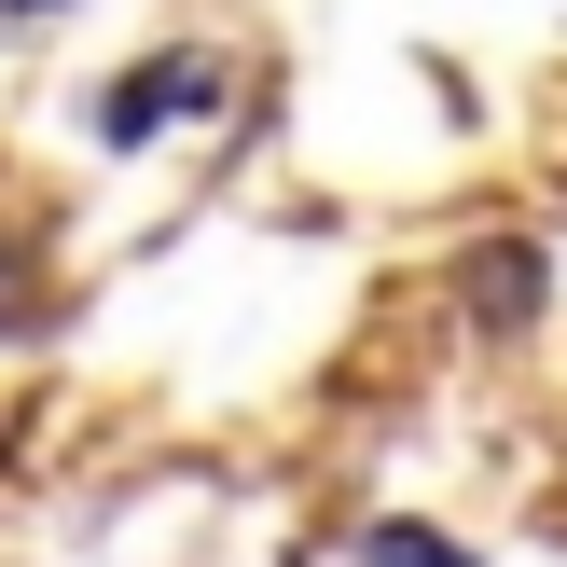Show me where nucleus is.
I'll use <instances>...</instances> for the list:
<instances>
[{
    "instance_id": "f257e3e1",
    "label": "nucleus",
    "mask_w": 567,
    "mask_h": 567,
    "mask_svg": "<svg viewBox=\"0 0 567 567\" xmlns=\"http://www.w3.org/2000/svg\"><path fill=\"white\" fill-rule=\"evenodd\" d=\"M166 111H194V70H138L125 97H111V138H138V125H166Z\"/></svg>"
},
{
    "instance_id": "f03ea898",
    "label": "nucleus",
    "mask_w": 567,
    "mask_h": 567,
    "mask_svg": "<svg viewBox=\"0 0 567 567\" xmlns=\"http://www.w3.org/2000/svg\"><path fill=\"white\" fill-rule=\"evenodd\" d=\"M14 14H42V0H14Z\"/></svg>"
}]
</instances>
